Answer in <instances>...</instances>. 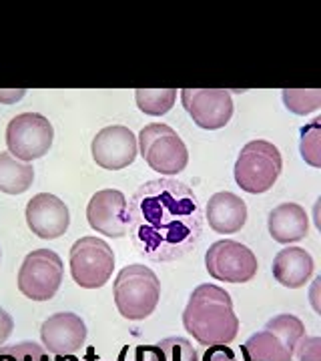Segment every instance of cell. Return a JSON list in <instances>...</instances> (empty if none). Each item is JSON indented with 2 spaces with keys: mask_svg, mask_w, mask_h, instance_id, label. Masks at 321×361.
<instances>
[{
  "mask_svg": "<svg viewBox=\"0 0 321 361\" xmlns=\"http://www.w3.org/2000/svg\"><path fill=\"white\" fill-rule=\"evenodd\" d=\"M157 345L163 349L167 361H199V351L185 337H167Z\"/></svg>",
  "mask_w": 321,
  "mask_h": 361,
  "instance_id": "obj_24",
  "label": "cell"
},
{
  "mask_svg": "<svg viewBox=\"0 0 321 361\" xmlns=\"http://www.w3.org/2000/svg\"><path fill=\"white\" fill-rule=\"evenodd\" d=\"M83 361H104V360H99L97 355H95V349H89L87 351V355H85V360Z\"/></svg>",
  "mask_w": 321,
  "mask_h": 361,
  "instance_id": "obj_30",
  "label": "cell"
},
{
  "mask_svg": "<svg viewBox=\"0 0 321 361\" xmlns=\"http://www.w3.org/2000/svg\"><path fill=\"white\" fill-rule=\"evenodd\" d=\"M283 169L281 153L269 141H249L235 161V183L245 193L259 195L269 191Z\"/></svg>",
  "mask_w": 321,
  "mask_h": 361,
  "instance_id": "obj_4",
  "label": "cell"
},
{
  "mask_svg": "<svg viewBox=\"0 0 321 361\" xmlns=\"http://www.w3.org/2000/svg\"><path fill=\"white\" fill-rule=\"evenodd\" d=\"M133 361H167V357L159 345H139L135 349Z\"/></svg>",
  "mask_w": 321,
  "mask_h": 361,
  "instance_id": "obj_27",
  "label": "cell"
},
{
  "mask_svg": "<svg viewBox=\"0 0 321 361\" xmlns=\"http://www.w3.org/2000/svg\"><path fill=\"white\" fill-rule=\"evenodd\" d=\"M135 101L139 111L145 115L161 116L173 109L177 101V90L175 89H137Z\"/></svg>",
  "mask_w": 321,
  "mask_h": 361,
  "instance_id": "obj_20",
  "label": "cell"
},
{
  "mask_svg": "<svg viewBox=\"0 0 321 361\" xmlns=\"http://www.w3.org/2000/svg\"><path fill=\"white\" fill-rule=\"evenodd\" d=\"M25 217L30 231L40 239H59L71 225L68 207L56 195L51 193L35 195L26 203Z\"/></svg>",
  "mask_w": 321,
  "mask_h": 361,
  "instance_id": "obj_15",
  "label": "cell"
},
{
  "mask_svg": "<svg viewBox=\"0 0 321 361\" xmlns=\"http://www.w3.org/2000/svg\"><path fill=\"white\" fill-rule=\"evenodd\" d=\"M183 325L205 348L229 345L239 331L231 295L213 283L195 287L183 311Z\"/></svg>",
  "mask_w": 321,
  "mask_h": 361,
  "instance_id": "obj_2",
  "label": "cell"
},
{
  "mask_svg": "<svg viewBox=\"0 0 321 361\" xmlns=\"http://www.w3.org/2000/svg\"><path fill=\"white\" fill-rule=\"evenodd\" d=\"M63 277V259L52 249H35L18 269V289L30 301H51L59 293Z\"/></svg>",
  "mask_w": 321,
  "mask_h": 361,
  "instance_id": "obj_8",
  "label": "cell"
},
{
  "mask_svg": "<svg viewBox=\"0 0 321 361\" xmlns=\"http://www.w3.org/2000/svg\"><path fill=\"white\" fill-rule=\"evenodd\" d=\"M287 361H321V339L317 336H305Z\"/></svg>",
  "mask_w": 321,
  "mask_h": 361,
  "instance_id": "obj_26",
  "label": "cell"
},
{
  "mask_svg": "<svg viewBox=\"0 0 321 361\" xmlns=\"http://www.w3.org/2000/svg\"><path fill=\"white\" fill-rule=\"evenodd\" d=\"M127 233L145 259L177 261L199 245L203 209L187 183L173 177L147 180L127 201Z\"/></svg>",
  "mask_w": 321,
  "mask_h": 361,
  "instance_id": "obj_1",
  "label": "cell"
},
{
  "mask_svg": "<svg viewBox=\"0 0 321 361\" xmlns=\"http://www.w3.org/2000/svg\"><path fill=\"white\" fill-rule=\"evenodd\" d=\"M267 229L273 241L277 243H296L305 239L309 231V217L305 209L297 203H281L269 211Z\"/></svg>",
  "mask_w": 321,
  "mask_h": 361,
  "instance_id": "obj_18",
  "label": "cell"
},
{
  "mask_svg": "<svg viewBox=\"0 0 321 361\" xmlns=\"http://www.w3.org/2000/svg\"><path fill=\"white\" fill-rule=\"evenodd\" d=\"M113 295L119 313L128 322L147 319L159 305L161 299V281L155 271L141 263L127 265L119 271Z\"/></svg>",
  "mask_w": 321,
  "mask_h": 361,
  "instance_id": "obj_3",
  "label": "cell"
},
{
  "mask_svg": "<svg viewBox=\"0 0 321 361\" xmlns=\"http://www.w3.org/2000/svg\"><path fill=\"white\" fill-rule=\"evenodd\" d=\"M0 361H49V353L35 341L0 345Z\"/></svg>",
  "mask_w": 321,
  "mask_h": 361,
  "instance_id": "obj_22",
  "label": "cell"
},
{
  "mask_svg": "<svg viewBox=\"0 0 321 361\" xmlns=\"http://www.w3.org/2000/svg\"><path fill=\"white\" fill-rule=\"evenodd\" d=\"M35 167L16 159L11 153H0V191L6 195H20L32 187Z\"/></svg>",
  "mask_w": 321,
  "mask_h": 361,
  "instance_id": "obj_19",
  "label": "cell"
},
{
  "mask_svg": "<svg viewBox=\"0 0 321 361\" xmlns=\"http://www.w3.org/2000/svg\"><path fill=\"white\" fill-rule=\"evenodd\" d=\"M205 217L209 227L221 235H231L243 229L247 223V205L241 197L229 191H219L207 201Z\"/></svg>",
  "mask_w": 321,
  "mask_h": 361,
  "instance_id": "obj_16",
  "label": "cell"
},
{
  "mask_svg": "<svg viewBox=\"0 0 321 361\" xmlns=\"http://www.w3.org/2000/svg\"><path fill=\"white\" fill-rule=\"evenodd\" d=\"M13 327H14L13 317L0 307V345H4V341H6L8 336L13 334Z\"/></svg>",
  "mask_w": 321,
  "mask_h": 361,
  "instance_id": "obj_28",
  "label": "cell"
},
{
  "mask_svg": "<svg viewBox=\"0 0 321 361\" xmlns=\"http://www.w3.org/2000/svg\"><path fill=\"white\" fill-rule=\"evenodd\" d=\"M92 159L99 167L107 171H121L128 167L137 155H139V145L135 133L125 125H111L101 129L90 145Z\"/></svg>",
  "mask_w": 321,
  "mask_h": 361,
  "instance_id": "obj_12",
  "label": "cell"
},
{
  "mask_svg": "<svg viewBox=\"0 0 321 361\" xmlns=\"http://www.w3.org/2000/svg\"><path fill=\"white\" fill-rule=\"evenodd\" d=\"M25 97V90H0V103L13 104Z\"/></svg>",
  "mask_w": 321,
  "mask_h": 361,
  "instance_id": "obj_29",
  "label": "cell"
},
{
  "mask_svg": "<svg viewBox=\"0 0 321 361\" xmlns=\"http://www.w3.org/2000/svg\"><path fill=\"white\" fill-rule=\"evenodd\" d=\"M54 141V129L47 116L39 113H20L6 127L8 153L25 163H32L49 153Z\"/></svg>",
  "mask_w": 321,
  "mask_h": 361,
  "instance_id": "obj_9",
  "label": "cell"
},
{
  "mask_svg": "<svg viewBox=\"0 0 321 361\" xmlns=\"http://www.w3.org/2000/svg\"><path fill=\"white\" fill-rule=\"evenodd\" d=\"M137 145L147 165L165 177L179 175L189 163V151L185 142L177 135V130L165 123H151L143 127L137 137Z\"/></svg>",
  "mask_w": 321,
  "mask_h": 361,
  "instance_id": "obj_6",
  "label": "cell"
},
{
  "mask_svg": "<svg viewBox=\"0 0 321 361\" xmlns=\"http://www.w3.org/2000/svg\"><path fill=\"white\" fill-rule=\"evenodd\" d=\"M87 219L97 233L121 239L127 235V197L116 189H103L90 197Z\"/></svg>",
  "mask_w": 321,
  "mask_h": 361,
  "instance_id": "obj_14",
  "label": "cell"
},
{
  "mask_svg": "<svg viewBox=\"0 0 321 361\" xmlns=\"http://www.w3.org/2000/svg\"><path fill=\"white\" fill-rule=\"evenodd\" d=\"M205 269L217 281L247 283L257 275L259 263L247 245L233 239H221L207 249Z\"/></svg>",
  "mask_w": 321,
  "mask_h": 361,
  "instance_id": "obj_10",
  "label": "cell"
},
{
  "mask_svg": "<svg viewBox=\"0 0 321 361\" xmlns=\"http://www.w3.org/2000/svg\"><path fill=\"white\" fill-rule=\"evenodd\" d=\"M181 103L193 123L205 130L223 129L233 116L231 92L225 89H183Z\"/></svg>",
  "mask_w": 321,
  "mask_h": 361,
  "instance_id": "obj_11",
  "label": "cell"
},
{
  "mask_svg": "<svg viewBox=\"0 0 321 361\" xmlns=\"http://www.w3.org/2000/svg\"><path fill=\"white\" fill-rule=\"evenodd\" d=\"M40 341L47 353L73 355L87 341V325L73 311L54 313L40 325Z\"/></svg>",
  "mask_w": 321,
  "mask_h": 361,
  "instance_id": "obj_13",
  "label": "cell"
},
{
  "mask_svg": "<svg viewBox=\"0 0 321 361\" xmlns=\"http://www.w3.org/2000/svg\"><path fill=\"white\" fill-rule=\"evenodd\" d=\"M285 106L296 115H308L317 111L321 104V92L317 89H285L281 92Z\"/></svg>",
  "mask_w": 321,
  "mask_h": 361,
  "instance_id": "obj_21",
  "label": "cell"
},
{
  "mask_svg": "<svg viewBox=\"0 0 321 361\" xmlns=\"http://www.w3.org/2000/svg\"><path fill=\"white\" fill-rule=\"evenodd\" d=\"M68 265L78 287L99 289L113 277L115 253L111 245L99 237H80L71 247Z\"/></svg>",
  "mask_w": 321,
  "mask_h": 361,
  "instance_id": "obj_7",
  "label": "cell"
},
{
  "mask_svg": "<svg viewBox=\"0 0 321 361\" xmlns=\"http://www.w3.org/2000/svg\"><path fill=\"white\" fill-rule=\"evenodd\" d=\"M275 281L287 289H299L308 283L313 275V257L303 247H287L281 249L271 265Z\"/></svg>",
  "mask_w": 321,
  "mask_h": 361,
  "instance_id": "obj_17",
  "label": "cell"
},
{
  "mask_svg": "<svg viewBox=\"0 0 321 361\" xmlns=\"http://www.w3.org/2000/svg\"><path fill=\"white\" fill-rule=\"evenodd\" d=\"M320 116L313 118L308 127L301 129V157L311 167H320Z\"/></svg>",
  "mask_w": 321,
  "mask_h": 361,
  "instance_id": "obj_23",
  "label": "cell"
},
{
  "mask_svg": "<svg viewBox=\"0 0 321 361\" xmlns=\"http://www.w3.org/2000/svg\"><path fill=\"white\" fill-rule=\"evenodd\" d=\"M199 361H251L247 351L243 348L235 351L231 345H209L203 351V355H199Z\"/></svg>",
  "mask_w": 321,
  "mask_h": 361,
  "instance_id": "obj_25",
  "label": "cell"
},
{
  "mask_svg": "<svg viewBox=\"0 0 321 361\" xmlns=\"http://www.w3.org/2000/svg\"><path fill=\"white\" fill-rule=\"evenodd\" d=\"M305 334V327L299 317L283 313L275 315L245 341L243 349L251 361H287L299 345Z\"/></svg>",
  "mask_w": 321,
  "mask_h": 361,
  "instance_id": "obj_5",
  "label": "cell"
}]
</instances>
